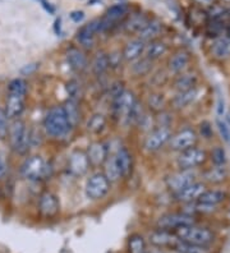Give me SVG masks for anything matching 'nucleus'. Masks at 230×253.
<instances>
[{"instance_id":"b1692460","label":"nucleus","mask_w":230,"mask_h":253,"mask_svg":"<svg viewBox=\"0 0 230 253\" xmlns=\"http://www.w3.org/2000/svg\"><path fill=\"white\" fill-rule=\"evenodd\" d=\"M168 51V45L163 41L153 40L148 42V45H146V49H144L143 56H146L147 59L155 62L156 59L164 56Z\"/></svg>"},{"instance_id":"8fccbe9b","label":"nucleus","mask_w":230,"mask_h":253,"mask_svg":"<svg viewBox=\"0 0 230 253\" xmlns=\"http://www.w3.org/2000/svg\"><path fill=\"white\" fill-rule=\"evenodd\" d=\"M228 36H229V37H230V28H229V35H228Z\"/></svg>"},{"instance_id":"0eeeda50","label":"nucleus","mask_w":230,"mask_h":253,"mask_svg":"<svg viewBox=\"0 0 230 253\" xmlns=\"http://www.w3.org/2000/svg\"><path fill=\"white\" fill-rule=\"evenodd\" d=\"M136 104H137V99L132 91L123 90L119 95L114 97V110L118 117L123 118L126 121H128L129 114L132 113Z\"/></svg>"},{"instance_id":"f8f14e48","label":"nucleus","mask_w":230,"mask_h":253,"mask_svg":"<svg viewBox=\"0 0 230 253\" xmlns=\"http://www.w3.org/2000/svg\"><path fill=\"white\" fill-rule=\"evenodd\" d=\"M39 210L45 217L56 216L60 211V204L59 200L51 192H45L43 193L39 201Z\"/></svg>"},{"instance_id":"bb28decb","label":"nucleus","mask_w":230,"mask_h":253,"mask_svg":"<svg viewBox=\"0 0 230 253\" xmlns=\"http://www.w3.org/2000/svg\"><path fill=\"white\" fill-rule=\"evenodd\" d=\"M211 51L215 58L218 59H227L230 56V37L223 36L219 37L215 41L211 47Z\"/></svg>"},{"instance_id":"72a5a7b5","label":"nucleus","mask_w":230,"mask_h":253,"mask_svg":"<svg viewBox=\"0 0 230 253\" xmlns=\"http://www.w3.org/2000/svg\"><path fill=\"white\" fill-rule=\"evenodd\" d=\"M129 253H147V243L144 238L139 234H135L128 241Z\"/></svg>"},{"instance_id":"2eb2a0df","label":"nucleus","mask_w":230,"mask_h":253,"mask_svg":"<svg viewBox=\"0 0 230 253\" xmlns=\"http://www.w3.org/2000/svg\"><path fill=\"white\" fill-rule=\"evenodd\" d=\"M100 32V19L90 22L89 25L83 26L80 31L77 32V40L85 47H91L95 42L96 34Z\"/></svg>"},{"instance_id":"7ed1b4c3","label":"nucleus","mask_w":230,"mask_h":253,"mask_svg":"<svg viewBox=\"0 0 230 253\" xmlns=\"http://www.w3.org/2000/svg\"><path fill=\"white\" fill-rule=\"evenodd\" d=\"M175 235L179 238V241L187 242V243L199 244V246H207L214 241V234L209 229L198 228L194 225L182 226L175 230Z\"/></svg>"},{"instance_id":"aec40b11","label":"nucleus","mask_w":230,"mask_h":253,"mask_svg":"<svg viewBox=\"0 0 230 253\" xmlns=\"http://www.w3.org/2000/svg\"><path fill=\"white\" fill-rule=\"evenodd\" d=\"M118 168L120 170L122 178H128L129 174L132 173V155L127 147H119L117 154L114 155Z\"/></svg>"},{"instance_id":"6ab92c4d","label":"nucleus","mask_w":230,"mask_h":253,"mask_svg":"<svg viewBox=\"0 0 230 253\" xmlns=\"http://www.w3.org/2000/svg\"><path fill=\"white\" fill-rule=\"evenodd\" d=\"M67 62L74 72H83L89 67L86 54L77 47H71L67 51Z\"/></svg>"},{"instance_id":"09e8293b","label":"nucleus","mask_w":230,"mask_h":253,"mask_svg":"<svg viewBox=\"0 0 230 253\" xmlns=\"http://www.w3.org/2000/svg\"><path fill=\"white\" fill-rule=\"evenodd\" d=\"M225 1H228V3H230V0H225Z\"/></svg>"},{"instance_id":"a211bd4d","label":"nucleus","mask_w":230,"mask_h":253,"mask_svg":"<svg viewBox=\"0 0 230 253\" xmlns=\"http://www.w3.org/2000/svg\"><path fill=\"white\" fill-rule=\"evenodd\" d=\"M26 104V96L22 95H13V93H8L6 97V105H5V113L9 119H17L19 115L25 110Z\"/></svg>"},{"instance_id":"f03ea898","label":"nucleus","mask_w":230,"mask_h":253,"mask_svg":"<svg viewBox=\"0 0 230 253\" xmlns=\"http://www.w3.org/2000/svg\"><path fill=\"white\" fill-rule=\"evenodd\" d=\"M8 137H9L10 147L13 151L21 155L27 151L30 146V133H28L25 122L18 118L14 119L9 126Z\"/></svg>"},{"instance_id":"ddd939ff","label":"nucleus","mask_w":230,"mask_h":253,"mask_svg":"<svg viewBox=\"0 0 230 253\" xmlns=\"http://www.w3.org/2000/svg\"><path fill=\"white\" fill-rule=\"evenodd\" d=\"M196 182V174L192 171V170H184L182 169L178 173L173 174L172 176H169L166 183H168V187L172 191L178 192L182 188L189 185L190 183Z\"/></svg>"},{"instance_id":"4c0bfd02","label":"nucleus","mask_w":230,"mask_h":253,"mask_svg":"<svg viewBox=\"0 0 230 253\" xmlns=\"http://www.w3.org/2000/svg\"><path fill=\"white\" fill-rule=\"evenodd\" d=\"M216 126H218V129L223 139L225 142L230 143V118H228L227 115L223 118H218Z\"/></svg>"},{"instance_id":"ea45409f","label":"nucleus","mask_w":230,"mask_h":253,"mask_svg":"<svg viewBox=\"0 0 230 253\" xmlns=\"http://www.w3.org/2000/svg\"><path fill=\"white\" fill-rule=\"evenodd\" d=\"M9 132V118L6 115L5 110L0 108V139H5Z\"/></svg>"},{"instance_id":"412c9836","label":"nucleus","mask_w":230,"mask_h":253,"mask_svg":"<svg viewBox=\"0 0 230 253\" xmlns=\"http://www.w3.org/2000/svg\"><path fill=\"white\" fill-rule=\"evenodd\" d=\"M87 158H89L90 164L92 165H102L107 159V150L106 146L102 142H93L89 146L87 150Z\"/></svg>"},{"instance_id":"49530a36","label":"nucleus","mask_w":230,"mask_h":253,"mask_svg":"<svg viewBox=\"0 0 230 253\" xmlns=\"http://www.w3.org/2000/svg\"><path fill=\"white\" fill-rule=\"evenodd\" d=\"M198 4H203V5H210L215 1V0H196Z\"/></svg>"},{"instance_id":"a19ab883","label":"nucleus","mask_w":230,"mask_h":253,"mask_svg":"<svg viewBox=\"0 0 230 253\" xmlns=\"http://www.w3.org/2000/svg\"><path fill=\"white\" fill-rule=\"evenodd\" d=\"M225 171L224 167H215L214 169H211L209 173L206 174V178L211 182H221L224 179Z\"/></svg>"},{"instance_id":"79ce46f5","label":"nucleus","mask_w":230,"mask_h":253,"mask_svg":"<svg viewBox=\"0 0 230 253\" xmlns=\"http://www.w3.org/2000/svg\"><path fill=\"white\" fill-rule=\"evenodd\" d=\"M163 105H164V100L161 96L160 95L150 96V108L152 106V108L155 109H160V108H163Z\"/></svg>"},{"instance_id":"c756f323","label":"nucleus","mask_w":230,"mask_h":253,"mask_svg":"<svg viewBox=\"0 0 230 253\" xmlns=\"http://www.w3.org/2000/svg\"><path fill=\"white\" fill-rule=\"evenodd\" d=\"M227 195H225L223 191H216V189H212V191H207L206 189L202 195L199 196L198 202H202L206 205H211V206H216V205L221 204L223 201L225 200Z\"/></svg>"},{"instance_id":"473e14b6","label":"nucleus","mask_w":230,"mask_h":253,"mask_svg":"<svg viewBox=\"0 0 230 253\" xmlns=\"http://www.w3.org/2000/svg\"><path fill=\"white\" fill-rule=\"evenodd\" d=\"M175 251L179 253H210L207 246H199V244L187 243V242L179 241L175 244Z\"/></svg>"},{"instance_id":"39448f33","label":"nucleus","mask_w":230,"mask_h":253,"mask_svg":"<svg viewBox=\"0 0 230 253\" xmlns=\"http://www.w3.org/2000/svg\"><path fill=\"white\" fill-rule=\"evenodd\" d=\"M22 174L28 180H39L45 178L47 174V167L41 156H31L22 167Z\"/></svg>"},{"instance_id":"a878e982","label":"nucleus","mask_w":230,"mask_h":253,"mask_svg":"<svg viewBox=\"0 0 230 253\" xmlns=\"http://www.w3.org/2000/svg\"><path fill=\"white\" fill-rule=\"evenodd\" d=\"M197 78L196 74L193 73H181L177 77L174 82V87L175 90H178L179 92L182 91H188V90H192V88H196V84H197Z\"/></svg>"},{"instance_id":"e433bc0d","label":"nucleus","mask_w":230,"mask_h":253,"mask_svg":"<svg viewBox=\"0 0 230 253\" xmlns=\"http://www.w3.org/2000/svg\"><path fill=\"white\" fill-rule=\"evenodd\" d=\"M27 82L22 78H15L8 84V93H13V95H27Z\"/></svg>"},{"instance_id":"dca6fc26","label":"nucleus","mask_w":230,"mask_h":253,"mask_svg":"<svg viewBox=\"0 0 230 253\" xmlns=\"http://www.w3.org/2000/svg\"><path fill=\"white\" fill-rule=\"evenodd\" d=\"M144 49H146L144 41H142L141 39H133V40L128 41L123 49V59L129 63L136 62L139 58H142V55L144 54Z\"/></svg>"},{"instance_id":"4468645a","label":"nucleus","mask_w":230,"mask_h":253,"mask_svg":"<svg viewBox=\"0 0 230 253\" xmlns=\"http://www.w3.org/2000/svg\"><path fill=\"white\" fill-rule=\"evenodd\" d=\"M148 241L155 247H175V244L179 242V238L170 230L157 229L148 235Z\"/></svg>"},{"instance_id":"cd10ccee","label":"nucleus","mask_w":230,"mask_h":253,"mask_svg":"<svg viewBox=\"0 0 230 253\" xmlns=\"http://www.w3.org/2000/svg\"><path fill=\"white\" fill-rule=\"evenodd\" d=\"M198 96V90L197 88H192V90L188 91H182V92H178V95L175 96L174 100H173V104H174L175 108L183 109L185 106L190 105L194 100L197 99Z\"/></svg>"},{"instance_id":"c9c22d12","label":"nucleus","mask_w":230,"mask_h":253,"mask_svg":"<svg viewBox=\"0 0 230 253\" xmlns=\"http://www.w3.org/2000/svg\"><path fill=\"white\" fill-rule=\"evenodd\" d=\"M148 19L146 18L144 16H141V14H138V16H135L132 17V18L129 19L128 22H127L126 25V30L128 32H139L142 30V28L144 27V26L147 25Z\"/></svg>"},{"instance_id":"f257e3e1","label":"nucleus","mask_w":230,"mask_h":253,"mask_svg":"<svg viewBox=\"0 0 230 253\" xmlns=\"http://www.w3.org/2000/svg\"><path fill=\"white\" fill-rule=\"evenodd\" d=\"M44 129L46 134L52 138H64L69 133L72 126L68 122L63 106H55L50 109L44 119Z\"/></svg>"},{"instance_id":"6e6552de","label":"nucleus","mask_w":230,"mask_h":253,"mask_svg":"<svg viewBox=\"0 0 230 253\" xmlns=\"http://www.w3.org/2000/svg\"><path fill=\"white\" fill-rule=\"evenodd\" d=\"M206 160V152L201 148L190 147L188 150H184L178 156V167L184 170H192L193 168L198 167Z\"/></svg>"},{"instance_id":"423d86ee","label":"nucleus","mask_w":230,"mask_h":253,"mask_svg":"<svg viewBox=\"0 0 230 253\" xmlns=\"http://www.w3.org/2000/svg\"><path fill=\"white\" fill-rule=\"evenodd\" d=\"M172 138V130L168 126H159L146 137L144 139V150L148 152H156L163 148Z\"/></svg>"},{"instance_id":"1a4fd4ad","label":"nucleus","mask_w":230,"mask_h":253,"mask_svg":"<svg viewBox=\"0 0 230 253\" xmlns=\"http://www.w3.org/2000/svg\"><path fill=\"white\" fill-rule=\"evenodd\" d=\"M193 217L188 213H168L157 220V228L164 230H172V229H179L182 226L193 225Z\"/></svg>"},{"instance_id":"c03bdc74","label":"nucleus","mask_w":230,"mask_h":253,"mask_svg":"<svg viewBox=\"0 0 230 253\" xmlns=\"http://www.w3.org/2000/svg\"><path fill=\"white\" fill-rule=\"evenodd\" d=\"M71 18L72 21L76 22V23H80V22L83 21L85 18V13L82 10H74V12L71 13Z\"/></svg>"},{"instance_id":"7c9ffc66","label":"nucleus","mask_w":230,"mask_h":253,"mask_svg":"<svg viewBox=\"0 0 230 253\" xmlns=\"http://www.w3.org/2000/svg\"><path fill=\"white\" fill-rule=\"evenodd\" d=\"M105 176L107 178V180L110 183H115L122 178V174H120V170L118 168V164L115 161V158L110 156L107 158L106 161H105Z\"/></svg>"},{"instance_id":"37998d69","label":"nucleus","mask_w":230,"mask_h":253,"mask_svg":"<svg viewBox=\"0 0 230 253\" xmlns=\"http://www.w3.org/2000/svg\"><path fill=\"white\" fill-rule=\"evenodd\" d=\"M6 174H8V164L3 155H0V182L5 179Z\"/></svg>"},{"instance_id":"20e7f679","label":"nucleus","mask_w":230,"mask_h":253,"mask_svg":"<svg viewBox=\"0 0 230 253\" xmlns=\"http://www.w3.org/2000/svg\"><path fill=\"white\" fill-rule=\"evenodd\" d=\"M110 191V182L104 173H95L90 176L86 182L85 192L90 200L97 201L104 198Z\"/></svg>"},{"instance_id":"c85d7f7f","label":"nucleus","mask_w":230,"mask_h":253,"mask_svg":"<svg viewBox=\"0 0 230 253\" xmlns=\"http://www.w3.org/2000/svg\"><path fill=\"white\" fill-rule=\"evenodd\" d=\"M152 60L147 59L146 56H142V58H139L138 60L132 63V65H131V72L135 76H137V77L147 76L151 72V69H152Z\"/></svg>"},{"instance_id":"de8ad7c7","label":"nucleus","mask_w":230,"mask_h":253,"mask_svg":"<svg viewBox=\"0 0 230 253\" xmlns=\"http://www.w3.org/2000/svg\"><path fill=\"white\" fill-rule=\"evenodd\" d=\"M147 253H163V252H160V251H155V252H147Z\"/></svg>"},{"instance_id":"9d476101","label":"nucleus","mask_w":230,"mask_h":253,"mask_svg":"<svg viewBox=\"0 0 230 253\" xmlns=\"http://www.w3.org/2000/svg\"><path fill=\"white\" fill-rule=\"evenodd\" d=\"M197 141L196 133L192 129H183L178 132L177 134L172 136L169 143H170V148L174 151H184L188 148L193 147L194 143Z\"/></svg>"},{"instance_id":"9b49d317","label":"nucleus","mask_w":230,"mask_h":253,"mask_svg":"<svg viewBox=\"0 0 230 253\" xmlns=\"http://www.w3.org/2000/svg\"><path fill=\"white\" fill-rule=\"evenodd\" d=\"M90 160L87 158L86 152L81 151V150H76L71 154L69 156V160H68V167L71 173L74 175H85L87 173V170L90 168Z\"/></svg>"},{"instance_id":"a18cd8bd","label":"nucleus","mask_w":230,"mask_h":253,"mask_svg":"<svg viewBox=\"0 0 230 253\" xmlns=\"http://www.w3.org/2000/svg\"><path fill=\"white\" fill-rule=\"evenodd\" d=\"M68 92H69L72 97H76L78 95V84L76 82H69L68 84Z\"/></svg>"},{"instance_id":"2f4dec72","label":"nucleus","mask_w":230,"mask_h":253,"mask_svg":"<svg viewBox=\"0 0 230 253\" xmlns=\"http://www.w3.org/2000/svg\"><path fill=\"white\" fill-rule=\"evenodd\" d=\"M87 130L91 133H100L105 129L106 126V118L104 114H100V113H96V114L92 115L89 119L86 124Z\"/></svg>"},{"instance_id":"4be33fe9","label":"nucleus","mask_w":230,"mask_h":253,"mask_svg":"<svg viewBox=\"0 0 230 253\" xmlns=\"http://www.w3.org/2000/svg\"><path fill=\"white\" fill-rule=\"evenodd\" d=\"M161 31H163V23L161 22L156 21V19L148 21L147 25L138 32V39H141L144 42L146 41H153L160 36Z\"/></svg>"},{"instance_id":"5701e85b","label":"nucleus","mask_w":230,"mask_h":253,"mask_svg":"<svg viewBox=\"0 0 230 253\" xmlns=\"http://www.w3.org/2000/svg\"><path fill=\"white\" fill-rule=\"evenodd\" d=\"M189 62L190 58L185 51H178V53H175L172 58L169 59V71L175 74L183 73L187 69Z\"/></svg>"},{"instance_id":"58836bf2","label":"nucleus","mask_w":230,"mask_h":253,"mask_svg":"<svg viewBox=\"0 0 230 253\" xmlns=\"http://www.w3.org/2000/svg\"><path fill=\"white\" fill-rule=\"evenodd\" d=\"M211 159L215 167H224L227 164V152L223 147H215L211 152Z\"/></svg>"},{"instance_id":"f704fd0d","label":"nucleus","mask_w":230,"mask_h":253,"mask_svg":"<svg viewBox=\"0 0 230 253\" xmlns=\"http://www.w3.org/2000/svg\"><path fill=\"white\" fill-rule=\"evenodd\" d=\"M63 108H64L68 122H69L72 128H74L77 126V123H78V121H80V110H78V106H77V104L73 100H69Z\"/></svg>"},{"instance_id":"393cba45","label":"nucleus","mask_w":230,"mask_h":253,"mask_svg":"<svg viewBox=\"0 0 230 253\" xmlns=\"http://www.w3.org/2000/svg\"><path fill=\"white\" fill-rule=\"evenodd\" d=\"M92 72L95 76L100 77L104 76L109 68H110V62H109V54L104 53V51H98L95 55L93 60H92Z\"/></svg>"},{"instance_id":"f3484780","label":"nucleus","mask_w":230,"mask_h":253,"mask_svg":"<svg viewBox=\"0 0 230 253\" xmlns=\"http://www.w3.org/2000/svg\"><path fill=\"white\" fill-rule=\"evenodd\" d=\"M206 191L205 184L199 182H193L190 183L189 185L182 188L181 191L175 192V196H177V200L181 201V202H193V201L198 200L199 196L202 195L203 192Z\"/></svg>"}]
</instances>
